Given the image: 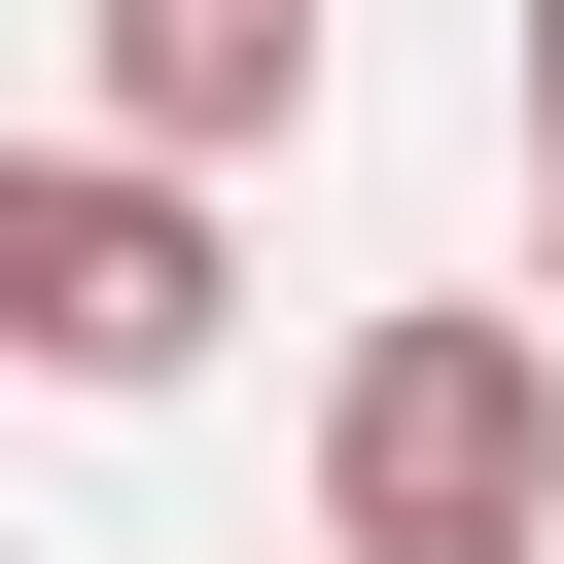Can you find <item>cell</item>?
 <instances>
[{
    "mask_svg": "<svg viewBox=\"0 0 564 564\" xmlns=\"http://www.w3.org/2000/svg\"><path fill=\"white\" fill-rule=\"evenodd\" d=\"M317 564H564V317L423 282L317 352Z\"/></svg>",
    "mask_w": 564,
    "mask_h": 564,
    "instance_id": "obj_1",
    "label": "cell"
},
{
    "mask_svg": "<svg viewBox=\"0 0 564 564\" xmlns=\"http://www.w3.org/2000/svg\"><path fill=\"white\" fill-rule=\"evenodd\" d=\"M0 352H35V388H212V176L0 141Z\"/></svg>",
    "mask_w": 564,
    "mask_h": 564,
    "instance_id": "obj_2",
    "label": "cell"
},
{
    "mask_svg": "<svg viewBox=\"0 0 564 564\" xmlns=\"http://www.w3.org/2000/svg\"><path fill=\"white\" fill-rule=\"evenodd\" d=\"M106 141H141V176L317 141V0H106Z\"/></svg>",
    "mask_w": 564,
    "mask_h": 564,
    "instance_id": "obj_3",
    "label": "cell"
},
{
    "mask_svg": "<svg viewBox=\"0 0 564 564\" xmlns=\"http://www.w3.org/2000/svg\"><path fill=\"white\" fill-rule=\"evenodd\" d=\"M529 317H564V141H529Z\"/></svg>",
    "mask_w": 564,
    "mask_h": 564,
    "instance_id": "obj_4",
    "label": "cell"
},
{
    "mask_svg": "<svg viewBox=\"0 0 564 564\" xmlns=\"http://www.w3.org/2000/svg\"><path fill=\"white\" fill-rule=\"evenodd\" d=\"M529 141H564V0H529Z\"/></svg>",
    "mask_w": 564,
    "mask_h": 564,
    "instance_id": "obj_5",
    "label": "cell"
}]
</instances>
